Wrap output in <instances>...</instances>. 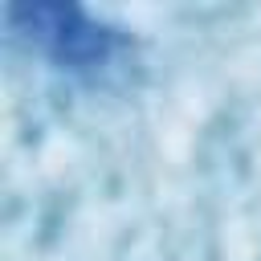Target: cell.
Here are the masks:
<instances>
[{"label":"cell","instance_id":"1","mask_svg":"<svg viewBox=\"0 0 261 261\" xmlns=\"http://www.w3.org/2000/svg\"><path fill=\"white\" fill-rule=\"evenodd\" d=\"M8 20L16 29H24V37L57 65L69 73H94L106 69L114 49H118V33L90 20L82 8H61V4H37V8H12Z\"/></svg>","mask_w":261,"mask_h":261}]
</instances>
